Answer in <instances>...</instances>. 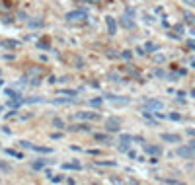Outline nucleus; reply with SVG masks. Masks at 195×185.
<instances>
[{
    "label": "nucleus",
    "mask_w": 195,
    "mask_h": 185,
    "mask_svg": "<svg viewBox=\"0 0 195 185\" xmlns=\"http://www.w3.org/2000/svg\"><path fill=\"white\" fill-rule=\"evenodd\" d=\"M90 105L98 107V105H102V97H96V99H90Z\"/></svg>",
    "instance_id": "6ab92c4d"
},
{
    "label": "nucleus",
    "mask_w": 195,
    "mask_h": 185,
    "mask_svg": "<svg viewBox=\"0 0 195 185\" xmlns=\"http://www.w3.org/2000/svg\"><path fill=\"white\" fill-rule=\"evenodd\" d=\"M164 107L162 102H158V99H146V109L148 111H160Z\"/></svg>",
    "instance_id": "7ed1b4c3"
},
{
    "label": "nucleus",
    "mask_w": 195,
    "mask_h": 185,
    "mask_svg": "<svg viewBox=\"0 0 195 185\" xmlns=\"http://www.w3.org/2000/svg\"><path fill=\"white\" fill-rule=\"evenodd\" d=\"M43 168V160H37V162H33V170H41Z\"/></svg>",
    "instance_id": "aec40b11"
},
{
    "label": "nucleus",
    "mask_w": 195,
    "mask_h": 185,
    "mask_svg": "<svg viewBox=\"0 0 195 185\" xmlns=\"http://www.w3.org/2000/svg\"><path fill=\"white\" fill-rule=\"evenodd\" d=\"M144 152L150 154V156H154V158H158V156L162 154V148L160 146H152V144H144Z\"/></svg>",
    "instance_id": "39448f33"
},
{
    "label": "nucleus",
    "mask_w": 195,
    "mask_h": 185,
    "mask_svg": "<svg viewBox=\"0 0 195 185\" xmlns=\"http://www.w3.org/2000/svg\"><path fill=\"white\" fill-rule=\"evenodd\" d=\"M109 102L113 103V105H127L129 99H125V97H109Z\"/></svg>",
    "instance_id": "6e6552de"
},
{
    "label": "nucleus",
    "mask_w": 195,
    "mask_h": 185,
    "mask_svg": "<svg viewBox=\"0 0 195 185\" xmlns=\"http://www.w3.org/2000/svg\"><path fill=\"white\" fill-rule=\"evenodd\" d=\"M96 140H102V142H109V136H107V134H96Z\"/></svg>",
    "instance_id": "ddd939ff"
},
{
    "label": "nucleus",
    "mask_w": 195,
    "mask_h": 185,
    "mask_svg": "<svg viewBox=\"0 0 195 185\" xmlns=\"http://www.w3.org/2000/svg\"><path fill=\"white\" fill-rule=\"evenodd\" d=\"M29 26H31V27H41V26H43V19H31V22H29Z\"/></svg>",
    "instance_id": "4468645a"
},
{
    "label": "nucleus",
    "mask_w": 195,
    "mask_h": 185,
    "mask_svg": "<svg viewBox=\"0 0 195 185\" xmlns=\"http://www.w3.org/2000/svg\"><path fill=\"white\" fill-rule=\"evenodd\" d=\"M102 166H115V162H100Z\"/></svg>",
    "instance_id": "cd10ccee"
},
{
    "label": "nucleus",
    "mask_w": 195,
    "mask_h": 185,
    "mask_svg": "<svg viewBox=\"0 0 195 185\" xmlns=\"http://www.w3.org/2000/svg\"><path fill=\"white\" fill-rule=\"evenodd\" d=\"M105 24H107V31H109V35H115V31H117L115 18H111V16H107V18H105Z\"/></svg>",
    "instance_id": "423d86ee"
},
{
    "label": "nucleus",
    "mask_w": 195,
    "mask_h": 185,
    "mask_svg": "<svg viewBox=\"0 0 195 185\" xmlns=\"http://www.w3.org/2000/svg\"><path fill=\"white\" fill-rule=\"evenodd\" d=\"M178 156L185 158V160H191V158H195V150L191 146H180L178 148Z\"/></svg>",
    "instance_id": "f257e3e1"
},
{
    "label": "nucleus",
    "mask_w": 195,
    "mask_h": 185,
    "mask_svg": "<svg viewBox=\"0 0 195 185\" xmlns=\"http://www.w3.org/2000/svg\"><path fill=\"white\" fill-rule=\"evenodd\" d=\"M189 146H191V148L195 150V140H191V144H189Z\"/></svg>",
    "instance_id": "c756f323"
},
{
    "label": "nucleus",
    "mask_w": 195,
    "mask_h": 185,
    "mask_svg": "<svg viewBox=\"0 0 195 185\" xmlns=\"http://www.w3.org/2000/svg\"><path fill=\"white\" fill-rule=\"evenodd\" d=\"M162 140L164 142H182V138H180V136H178V134H162Z\"/></svg>",
    "instance_id": "0eeeda50"
},
{
    "label": "nucleus",
    "mask_w": 195,
    "mask_h": 185,
    "mask_svg": "<svg viewBox=\"0 0 195 185\" xmlns=\"http://www.w3.org/2000/svg\"><path fill=\"white\" fill-rule=\"evenodd\" d=\"M172 185H185V183H172Z\"/></svg>",
    "instance_id": "473e14b6"
},
{
    "label": "nucleus",
    "mask_w": 195,
    "mask_h": 185,
    "mask_svg": "<svg viewBox=\"0 0 195 185\" xmlns=\"http://www.w3.org/2000/svg\"><path fill=\"white\" fill-rule=\"evenodd\" d=\"M191 66H193V68H195V61H191Z\"/></svg>",
    "instance_id": "2f4dec72"
},
{
    "label": "nucleus",
    "mask_w": 195,
    "mask_h": 185,
    "mask_svg": "<svg viewBox=\"0 0 195 185\" xmlns=\"http://www.w3.org/2000/svg\"><path fill=\"white\" fill-rule=\"evenodd\" d=\"M86 16H88V12H86V10H72V12H68L66 14V19H68V22H76V19H84Z\"/></svg>",
    "instance_id": "f03ea898"
},
{
    "label": "nucleus",
    "mask_w": 195,
    "mask_h": 185,
    "mask_svg": "<svg viewBox=\"0 0 195 185\" xmlns=\"http://www.w3.org/2000/svg\"><path fill=\"white\" fill-rule=\"evenodd\" d=\"M53 125H55V127H57V129H65V123L61 121L58 117H57V119H55V121H53Z\"/></svg>",
    "instance_id": "2eb2a0df"
},
{
    "label": "nucleus",
    "mask_w": 195,
    "mask_h": 185,
    "mask_svg": "<svg viewBox=\"0 0 195 185\" xmlns=\"http://www.w3.org/2000/svg\"><path fill=\"white\" fill-rule=\"evenodd\" d=\"M121 24H123V26L127 27V29H133V27H135V24H133V22L129 19V16H125V18H121Z\"/></svg>",
    "instance_id": "9d476101"
},
{
    "label": "nucleus",
    "mask_w": 195,
    "mask_h": 185,
    "mask_svg": "<svg viewBox=\"0 0 195 185\" xmlns=\"http://www.w3.org/2000/svg\"><path fill=\"white\" fill-rule=\"evenodd\" d=\"M154 61H156V63H164V55H156Z\"/></svg>",
    "instance_id": "393cba45"
},
{
    "label": "nucleus",
    "mask_w": 195,
    "mask_h": 185,
    "mask_svg": "<svg viewBox=\"0 0 195 185\" xmlns=\"http://www.w3.org/2000/svg\"><path fill=\"white\" fill-rule=\"evenodd\" d=\"M76 117H80V119H98V115L92 113V111H82V113H78Z\"/></svg>",
    "instance_id": "1a4fd4ad"
},
{
    "label": "nucleus",
    "mask_w": 195,
    "mask_h": 185,
    "mask_svg": "<svg viewBox=\"0 0 195 185\" xmlns=\"http://www.w3.org/2000/svg\"><path fill=\"white\" fill-rule=\"evenodd\" d=\"M65 168H66V170H70V168H72V170H78L80 166H78L76 162H72V164H65Z\"/></svg>",
    "instance_id": "412c9836"
},
{
    "label": "nucleus",
    "mask_w": 195,
    "mask_h": 185,
    "mask_svg": "<svg viewBox=\"0 0 195 185\" xmlns=\"http://www.w3.org/2000/svg\"><path fill=\"white\" fill-rule=\"evenodd\" d=\"M170 119H172V121H180V115H178V113H172V115H170Z\"/></svg>",
    "instance_id": "a878e982"
},
{
    "label": "nucleus",
    "mask_w": 195,
    "mask_h": 185,
    "mask_svg": "<svg viewBox=\"0 0 195 185\" xmlns=\"http://www.w3.org/2000/svg\"><path fill=\"white\" fill-rule=\"evenodd\" d=\"M127 148H129V144H125V142H121V144H119V150H121V152H125Z\"/></svg>",
    "instance_id": "b1692460"
},
{
    "label": "nucleus",
    "mask_w": 195,
    "mask_h": 185,
    "mask_svg": "<svg viewBox=\"0 0 195 185\" xmlns=\"http://www.w3.org/2000/svg\"><path fill=\"white\" fill-rule=\"evenodd\" d=\"M119 125H121V121H119V119H115V117H111V119H107V121H105V127H107V131H111V133L119 131Z\"/></svg>",
    "instance_id": "20e7f679"
},
{
    "label": "nucleus",
    "mask_w": 195,
    "mask_h": 185,
    "mask_svg": "<svg viewBox=\"0 0 195 185\" xmlns=\"http://www.w3.org/2000/svg\"><path fill=\"white\" fill-rule=\"evenodd\" d=\"M84 2H98V0H84Z\"/></svg>",
    "instance_id": "7c9ffc66"
},
{
    "label": "nucleus",
    "mask_w": 195,
    "mask_h": 185,
    "mask_svg": "<svg viewBox=\"0 0 195 185\" xmlns=\"http://www.w3.org/2000/svg\"><path fill=\"white\" fill-rule=\"evenodd\" d=\"M27 74H35V76H41V68H31Z\"/></svg>",
    "instance_id": "4be33fe9"
},
{
    "label": "nucleus",
    "mask_w": 195,
    "mask_h": 185,
    "mask_svg": "<svg viewBox=\"0 0 195 185\" xmlns=\"http://www.w3.org/2000/svg\"><path fill=\"white\" fill-rule=\"evenodd\" d=\"M144 49H146L148 53H152V51H156V45L154 43H146V45H144Z\"/></svg>",
    "instance_id": "a211bd4d"
},
{
    "label": "nucleus",
    "mask_w": 195,
    "mask_h": 185,
    "mask_svg": "<svg viewBox=\"0 0 195 185\" xmlns=\"http://www.w3.org/2000/svg\"><path fill=\"white\" fill-rule=\"evenodd\" d=\"M111 80V82H119V80H121V78H119V74H115V72H111L109 76H107Z\"/></svg>",
    "instance_id": "f3484780"
},
{
    "label": "nucleus",
    "mask_w": 195,
    "mask_h": 185,
    "mask_svg": "<svg viewBox=\"0 0 195 185\" xmlns=\"http://www.w3.org/2000/svg\"><path fill=\"white\" fill-rule=\"evenodd\" d=\"M6 154H8V156H14V158H24L22 154H18L16 150H12V148H6Z\"/></svg>",
    "instance_id": "f8f14e48"
},
{
    "label": "nucleus",
    "mask_w": 195,
    "mask_h": 185,
    "mask_svg": "<svg viewBox=\"0 0 195 185\" xmlns=\"http://www.w3.org/2000/svg\"><path fill=\"white\" fill-rule=\"evenodd\" d=\"M76 129H80V131H90V127H88V125H78Z\"/></svg>",
    "instance_id": "bb28decb"
},
{
    "label": "nucleus",
    "mask_w": 195,
    "mask_h": 185,
    "mask_svg": "<svg viewBox=\"0 0 195 185\" xmlns=\"http://www.w3.org/2000/svg\"><path fill=\"white\" fill-rule=\"evenodd\" d=\"M121 57H123V58H131V57H133V53H131L129 49H127V51H123V53H121Z\"/></svg>",
    "instance_id": "5701e85b"
},
{
    "label": "nucleus",
    "mask_w": 195,
    "mask_h": 185,
    "mask_svg": "<svg viewBox=\"0 0 195 185\" xmlns=\"http://www.w3.org/2000/svg\"><path fill=\"white\" fill-rule=\"evenodd\" d=\"M0 170H2L4 173H8V172H10V166H8L6 162H0Z\"/></svg>",
    "instance_id": "dca6fc26"
},
{
    "label": "nucleus",
    "mask_w": 195,
    "mask_h": 185,
    "mask_svg": "<svg viewBox=\"0 0 195 185\" xmlns=\"http://www.w3.org/2000/svg\"><path fill=\"white\" fill-rule=\"evenodd\" d=\"M185 4H189V6H195V0H183Z\"/></svg>",
    "instance_id": "c85d7f7f"
},
{
    "label": "nucleus",
    "mask_w": 195,
    "mask_h": 185,
    "mask_svg": "<svg viewBox=\"0 0 195 185\" xmlns=\"http://www.w3.org/2000/svg\"><path fill=\"white\" fill-rule=\"evenodd\" d=\"M121 142H125V144H131L133 142V136L131 134H121V138H119Z\"/></svg>",
    "instance_id": "9b49d317"
}]
</instances>
